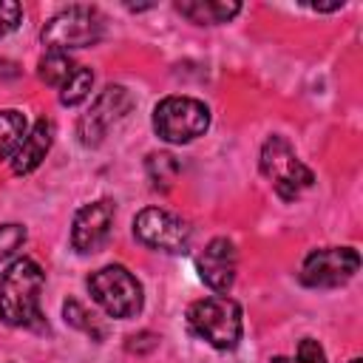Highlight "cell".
<instances>
[{"label":"cell","instance_id":"1","mask_svg":"<svg viewBox=\"0 0 363 363\" xmlns=\"http://www.w3.org/2000/svg\"><path fill=\"white\" fill-rule=\"evenodd\" d=\"M43 286V267L31 258H17L0 275V320L14 329H48L40 309Z\"/></svg>","mask_w":363,"mask_h":363},{"label":"cell","instance_id":"2","mask_svg":"<svg viewBox=\"0 0 363 363\" xmlns=\"http://www.w3.org/2000/svg\"><path fill=\"white\" fill-rule=\"evenodd\" d=\"M187 326L213 349H235L241 340V306L233 298H201L187 309Z\"/></svg>","mask_w":363,"mask_h":363},{"label":"cell","instance_id":"3","mask_svg":"<svg viewBox=\"0 0 363 363\" xmlns=\"http://www.w3.org/2000/svg\"><path fill=\"white\" fill-rule=\"evenodd\" d=\"M105 31V20L94 6H68L57 11L40 31V40L48 51L68 54L71 48L96 45Z\"/></svg>","mask_w":363,"mask_h":363},{"label":"cell","instance_id":"4","mask_svg":"<svg viewBox=\"0 0 363 363\" xmlns=\"http://www.w3.org/2000/svg\"><path fill=\"white\" fill-rule=\"evenodd\" d=\"M210 128V111L193 96H164L153 108V130L170 145H184Z\"/></svg>","mask_w":363,"mask_h":363},{"label":"cell","instance_id":"5","mask_svg":"<svg viewBox=\"0 0 363 363\" xmlns=\"http://www.w3.org/2000/svg\"><path fill=\"white\" fill-rule=\"evenodd\" d=\"M88 292L111 318H133L142 309V284L119 264L102 267L88 278Z\"/></svg>","mask_w":363,"mask_h":363},{"label":"cell","instance_id":"6","mask_svg":"<svg viewBox=\"0 0 363 363\" xmlns=\"http://www.w3.org/2000/svg\"><path fill=\"white\" fill-rule=\"evenodd\" d=\"M261 173L272 182L275 193L284 201H292L301 196V190L312 187L315 176L312 170L295 156L292 145L284 136H269L261 147Z\"/></svg>","mask_w":363,"mask_h":363},{"label":"cell","instance_id":"7","mask_svg":"<svg viewBox=\"0 0 363 363\" xmlns=\"http://www.w3.org/2000/svg\"><path fill=\"white\" fill-rule=\"evenodd\" d=\"M133 235L150 250L179 255V252H187L193 230L182 216H173L159 207H145L133 218Z\"/></svg>","mask_w":363,"mask_h":363},{"label":"cell","instance_id":"8","mask_svg":"<svg viewBox=\"0 0 363 363\" xmlns=\"http://www.w3.org/2000/svg\"><path fill=\"white\" fill-rule=\"evenodd\" d=\"M360 269V255L354 247H323L303 258L301 281L312 289H332L354 278Z\"/></svg>","mask_w":363,"mask_h":363},{"label":"cell","instance_id":"9","mask_svg":"<svg viewBox=\"0 0 363 363\" xmlns=\"http://www.w3.org/2000/svg\"><path fill=\"white\" fill-rule=\"evenodd\" d=\"M37 74L45 85L57 88L60 91V102L62 105H79L82 99H88L91 88H94V74L91 68L74 62L68 54L62 51H48L40 65H37Z\"/></svg>","mask_w":363,"mask_h":363},{"label":"cell","instance_id":"10","mask_svg":"<svg viewBox=\"0 0 363 363\" xmlns=\"http://www.w3.org/2000/svg\"><path fill=\"white\" fill-rule=\"evenodd\" d=\"M133 105V96L128 94V88L122 85H108L96 99L94 105L79 116V125H77V133H79V142L85 147H96L108 130L130 111Z\"/></svg>","mask_w":363,"mask_h":363},{"label":"cell","instance_id":"11","mask_svg":"<svg viewBox=\"0 0 363 363\" xmlns=\"http://www.w3.org/2000/svg\"><path fill=\"white\" fill-rule=\"evenodd\" d=\"M113 213H116V207H113L111 199H99V201H91V204L79 207L77 216H74V227H71L74 250L82 252V255L102 250L111 238Z\"/></svg>","mask_w":363,"mask_h":363},{"label":"cell","instance_id":"12","mask_svg":"<svg viewBox=\"0 0 363 363\" xmlns=\"http://www.w3.org/2000/svg\"><path fill=\"white\" fill-rule=\"evenodd\" d=\"M235 244L230 238H213L204 252L196 261L199 278L213 289V292H227L235 281Z\"/></svg>","mask_w":363,"mask_h":363},{"label":"cell","instance_id":"13","mask_svg":"<svg viewBox=\"0 0 363 363\" xmlns=\"http://www.w3.org/2000/svg\"><path fill=\"white\" fill-rule=\"evenodd\" d=\"M51 142H54V122L51 119H37V125L26 133L23 145L17 147V153L11 156V170L17 176L23 173H31L34 167H40V162L45 159V153L51 150Z\"/></svg>","mask_w":363,"mask_h":363},{"label":"cell","instance_id":"14","mask_svg":"<svg viewBox=\"0 0 363 363\" xmlns=\"http://www.w3.org/2000/svg\"><path fill=\"white\" fill-rule=\"evenodd\" d=\"M176 11L196 26H216V23L233 20L241 11V6L227 0H193V3H176Z\"/></svg>","mask_w":363,"mask_h":363},{"label":"cell","instance_id":"15","mask_svg":"<svg viewBox=\"0 0 363 363\" xmlns=\"http://www.w3.org/2000/svg\"><path fill=\"white\" fill-rule=\"evenodd\" d=\"M28 133L26 116L20 111H0V159H11Z\"/></svg>","mask_w":363,"mask_h":363},{"label":"cell","instance_id":"16","mask_svg":"<svg viewBox=\"0 0 363 363\" xmlns=\"http://www.w3.org/2000/svg\"><path fill=\"white\" fill-rule=\"evenodd\" d=\"M145 167H147L150 184L156 190H170L173 182L179 179V162L170 153H150L147 162H145Z\"/></svg>","mask_w":363,"mask_h":363},{"label":"cell","instance_id":"17","mask_svg":"<svg viewBox=\"0 0 363 363\" xmlns=\"http://www.w3.org/2000/svg\"><path fill=\"white\" fill-rule=\"evenodd\" d=\"M62 315H65V323H71L74 329H82V332H88V335H94V337L102 335L99 326L94 323V318H88V312H85L77 301H65V303H62Z\"/></svg>","mask_w":363,"mask_h":363},{"label":"cell","instance_id":"18","mask_svg":"<svg viewBox=\"0 0 363 363\" xmlns=\"http://www.w3.org/2000/svg\"><path fill=\"white\" fill-rule=\"evenodd\" d=\"M26 241V227L23 224H0V261L14 255Z\"/></svg>","mask_w":363,"mask_h":363},{"label":"cell","instance_id":"19","mask_svg":"<svg viewBox=\"0 0 363 363\" xmlns=\"http://www.w3.org/2000/svg\"><path fill=\"white\" fill-rule=\"evenodd\" d=\"M23 20V6L14 0H0V37L11 34Z\"/></svg>","mask_w":363,"mask_h":363},{"label":"cell","instance_id":"20","mask_svg":"<svg viewBox=\"0 0 363 363\" xmlns=\"http://www.w3.org/2000/svg\"><path fill=\"white\" fill-rule=\"evenodd\" d=\"M295 363H326V354H323V349H320V343H318V340L303 337V340L298 343Z\"/></svg>","mask_w":363,"mask_h":363},{"label":"cell","instance_id":"21","mask_svg":"<svg viewBox=\"0 0 363 363\" xmlns=\"http://www.w3.org/2000/svg\"><path fill=\"white\" fill-rule=\"evenodd\" d=\"M128 352H136V354H145V352H153L159 346V337L153 332H139V335H130L128 337Z\"/></svg>","mask_w":363,"mask_h":363},{"label":"cell","instance_id":"22","mask_svg":"<svg viewBox=\"0 0 363 363\" xmlns=\"http://www.w3.org/2000/svg\"><path fill=\"white\" fill-rule=\"evenodd\" d=\"M269 363H289V360H286V357H272Z\"/></svg>","mask_w":363,"mask_h":363},{"label":"cell","instance_id":"23","mask_svg":"<svg viewBox=\"0 0 363 363\" xmlns=\"http://www.w3.org/2000/svg\"><path fill=\"white\" fill-rule=\"evenodd\" d=\"M349 363H363V360H360V357H354V360H349Z\"/></svg>","mask_w":363,"mask_h":363}]
</instances>
